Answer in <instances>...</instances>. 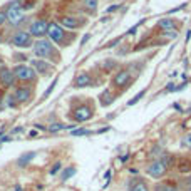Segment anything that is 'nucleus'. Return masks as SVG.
<instances>
[{
	"instance_id": "obj_1",
	"label": "nucleus",
	"mask_w": 191,
	"mask_h": 191,
	"mask_svg": "<svg viewBox=\"0 0 191 191\" xmlns=\"http://www.w3.org/2000/svg\"><path fill=\"white\" fill-rule=\"evenodd\" d=\"M7 20L12 24V25H19L22 20H24V12H22V7L19 2H12L10 7L7 10Z\"/></svg>"
},
{
	"instance_id": "obj_27",
	"label": "nucleus",
	"mask_w": 191,
	"mask_h": 191,
	"mask_svg": "<svg viewBox=\"0 0 191 191\" xmlns=\"http://www.w3.org/2000/svg\"><path fill=\"white\" fill-rule=\"evenodd\" d=\"M71 133H72V136H86V134H91V131H87V129H72Z\"/></svg>"
},
{
	"instance_id": "obj_30",
	"label": "nucleus",
	"mask_w": 191,
	"mask_h": 191,
	"mask_svg": "<svg viewBox=\"0 0 191 191\" xmlns=\"http://www.w3.org/2000/svg\"><path fill=\"white\" fill-rule=\"evenodd\" d=\"M13 99H15V97H10V96H8V97H7V102H5V104H7L8 107H13V106H15V101H13Z\"/></svg>"
},
{
	"instance_id": "obj_23",
	"label": "nucleus",
	"mask_w": 191,
	"mask_h": 191,
	"mask_svg": "<svg viewBox=\"0 0 191 191\" xmlns=\"http://www.w3.org/2000/svg\"><path fill=\"white\" fill-rule=\"evenodd\" d=\"M173 188L168 184V183H159V184H156L154 186V191H171Z\"/></svg>"
},
{
	"instance_id": "obj_25",
	"label": "nucleus",
	"mask_w": 191,
	"mask_h": 191,
	"mask_svg": "<svg viewBox=\"0 0 191 191\" xmlns=\"http://www.w3.org/2000/svg\"><path fill=\"white\" fill-rule=\"evenodd\" d=\"M179 171H184V173H186V171H191V163H189V161H181V163H179Z\"/></svg>"
},
{
	"instance_id": "obj_36",
	"label": "nucleus",
	"mask_w": 191,
	"mask_h": 191,
	"mask_svg": "<svg viewBox=\"0 0 191 191\" xmlns=\"http://www.w3.org/2000/svg\"><path fill=\"white\" fill-rule=\"evenodd\" d=\"M12 133H15V134H17V133H24V127H15Z\"/></svg>"
},
{
	"instance_id": "obj_24",
	"label": "nucleus",
	"mask_w": 191,
	"mask_h": 191,
	"mask_svg": "<svg viewBox=\"0 0 191 191\" xmlns=\"http://www.w3.org/2000/svg\"><path fill=\"white\" fill-rule=\"evenodd\" d=\"M56 84H57V79H54V81H52V84L49 86V89H47V91L42 94V99H47V97L52 94V91H54V87H56Z\"/></svg>"
},
{
	"instance_id": "obj_2",
	"label": "nucleus",
	"mask_w": 191,
	"mask_h": 191,
	"mask_svg": "<svg viewBox=\"0 0 191 191\" xmlns=\"http://www.w3.org/2000/svg\"><path fill=\"white\" fill-rule=\"evenodd\" d=\"M166 169H168V166H166L161 159H156L148 166V174L151 176V178L158 179V178H163V176L166 174Z\"/></svg>"
},
{
	"instance_id": "obj_35",
	"label": "nucleus",
	"mask_w": 191,
	"mask_h": 191,
	"mask_svg": "<svg viewBox=\"0 0 191 191\" xmlns=\"http://www.w3.org/2000/svg\"><path fill=\"white\" fill-rule=\"evenodd\" d=\"M35 129H40V131H47V127H45V126H42V124H35Z\"/></svg>"
},
{
	"instance_id": "obj_22",
	"label": "nucleus",
	"mask_w": 191,
	"mask_h": 191,
	"mask_svg": "<svg viewBox=\"0 0 191 191\" xmlns=\"http://www.w3.org/2000/svg\"><path fill=\"white\" fill-rule=\"evenodd\" d=\"M84 5L89 12H96L97 8V0H84Z\"/></svg>"
},
{
	"instance_id": "obj_29",
	"label": "nucleus",
	"mask_w": 191,
	"mask_h": 191,
	"mask_svg": "<svg viewBox=\"0 0 191 191\" xmlns=\"http://www.w3.org/2000/svg\"><path fill=\"white\" fill-rule=\"evenodd\" d=\"M61 168H62V164H61V163H59V161H57V163L52 166V169H50V174H56V173H57V171L61 169Z\"/></svg>"
},
{
	"instance_id": "obj_13",
	"label": "nucleus",
	"mask_w": 191,
	"mask_h": 191,
	"mask_svg": "<svg viewBox=\"0 0 191 191\" xmlns=\"http://www.w3.org/2000/svg\"><path fill=\"white\" fill-rule=\"evenodd\" d=\"M129 191H149V189H148V184H146L144 181H141L139 178H134V181L129 186Z\"/></svg>"
},
{
	"instance_id": "obj_6",
	"label": "nucleus",
	"mask_w": 191,
	"mask_h": 191,
	"mask_svg": "<svg viewBox=\"0 0 191 191\" xmlns=\"http://www.w3.org/2000/svg\"><path fill=\"white\" fill-rule=\"evenodd\" d=\"M30 40H32V35L29 32H17L12 39V44L17 47H29L30 45Z\"/></svg>"
},
{
	"instance_id": "obj_40",
	"label": "nucleus",
	"mask_w": 191,
	"mask_h": 191,
	"mask_svg": "<svg viewBox=\"0 0 191 191\" xmlns=\"http://www.w3.org/2000/svg\"><path fill=\"white\" fill-rule=\"evenodd\" d=\"M171 191H179V189H176V188H173V189H171Z\"/></svg>"
},
{
	"instance_id": "obj_3",
	"label": "nucleus",
	"mask_w": 191,
	"mask_h": 191,
	"mask_svg": "<svg viewBox=\"0 0 191 191\" xmlns=\"http://www.w3.org/2000/svg\"><path fill=\"white\" fill-rule=\"evenodd\" d=\"M34 54L39 57H49L52 54V44L49 40H37L34 45Z\"/></svg>"
},
{
	"instance_id": "obj_10",
	"label": "nucleus",
	"mask_w": 191,
	"mask_h": 191,
	"mask_svg": "<svg viewBox=\"0 0 191 191\" xmlns=\"http://www.w3.org/2000/svg\"><path fill=\"white\" fill-rule=\"evenodd\" d=\"M127 82H129V71H121V72H117L116 77H114V86L122 87V86H126Z\"/></svg>"
},
{
	"instance_id": "obj_31",
	"label": "nucleus",
	"mask_w": 191,
	"mask_h": 191,
	"mask_svg": "<svg viewBox=\"0 0 191 191\" xmlns=\"http://www.w3.org/2000/svg\"><path fill=\"white\" fill-rule=\"evenodd\" d=\"M7 20V12H3V10H0V25H2L3 22Z\"/></svg>"
},
{
	"instance_id": "obj_37",
	"label": "nucleus",
	"mask_w": 191,
	"mask_h": 191,
	"mask_svg": "<svg viewBox=\"0 0 191 191\" xmlns=\"http://www.w3.org/2000/svg\"><path fill=\"white\" fill-rule=\"evenodd\" d=\"M29 136H30V138H35V136H37V131H35V129H32L30 133H29Z\"/></svg>"
},
{
	"instance_id": "obj_41",
	"label": "nucleus",
	"mask_w": 191,
	"mask_h": 191,
	"mask_svg": "<svg viewBox=\"0 0 191 191\" xmlns=\"http://www.w3.org/2000/svg\"><path fill=\"white\" fill-rule=\"evenodd\" d=\"M0 62H2V61H0Z\"/></svg>"
},
{
	"instance_id": "obj_28",
	"label": "nucleus",
	"mask_w": 191,
	"mask_h": 191,
	"mask_svg": "<svg viewBox=\"0 0 191 191\" xmlns=\"http://www.w3.org/2000/svg\"><path fill=\"white\" fill-rule=\"evenodd\" d=\"M166 37H169V39H174V37H178V32H176V29H169V30H164L163 32Z\"/></svg>"
},
{
	"instance_id": "obj_5",
	"label": "nucleus",
	"mask_w": 191,
	"mask_h": 191,
	"mask_svg": "<svg viewBox=\"0 0 191 191\" xmlns=\"http://www.w3.org/2000/svg\"><path fill=\"white\" fill-rule=\"evenodd\" d=\"M72 117L77 121V122H84V121H87V119H91L92 117V109L89 106H79L77 109L74 111V114H72Z\"/></svg>"
},
{
	"instance_id": "obj_4",
	"label": "nucleus",
	"mask_w": 191,
	"mask_h": 191,
	"mask_svg": "<svg viewBox=\"0 0 191 191\" xmlns=\"http://www.w3.org/2000/svg\"><path fill=\"white\" fill-rule=\"evenodd\" d=\"M13 74H15V79H20V81H32L35 77V72L27 66H17Z\"/></svg>"
},
{
	"instance_id": "obj_17",
	"label": "nucleus",
	"mask_w": 191,
	"mask_h": 191,
	"mask_svg": "<svg viewBox=\"0 0 191 191\" xmlns=\"http://www.w3.org/2000/svg\"><path fill=\"white\" fill-rule=\"evenodd\" d=\"M74 174H76V168H74V166H67V168L62 171L61 179H62V181H67V179L71 178V176H74Z\"/></svg>"
},
{
	"instance_id": "obj_16",
	"label": "nucleus",
	"mask_w": 191,
	"mask_h": 191,
	"mask_svg": "<svg viewBox=\"0 0 191 191\" xmlns=\"http://www.w3.org/2000/svg\"><path fill=\"white\" fill-rule=\"evenodd\" d=\"M158 27L159 29H164V30H169V29L174 27V22L171 20V19H161L158 22Z\"/></svg>"
},
{
	"instance_id": "obj_15",
	"label": "nucleus",
	"mask_w": 191,
	"mask_h": 191,
	"mask_svg": "<svg viewBox=\"0 0 191 191\" xmlns=\"http://www.w3.org/2000/svg\"><path fill=\"white\" fill-rule=\"evenodd\" d=\"M34 158H35V153H34V151H30V153H25V154H22L20 158L17 159V164L24 168V166H27V164L30 163V161H32Z\"/></svg>"
},
{
	"instance_id": "obj_33",
	"label": "nucleus",
	"mask_w": 191,
	"mask_h": 191,
	"mask_svg": "<svg viewBox=\"0 0 191 191\" xmlns=\"http://www.w3.org/2000/svg\"><path fill=\"white\" fill-rule=\"evenodd\" d=\"M89 37H91V35H89V34H86V35H84V37H82V40H81V44H82V45H84V44H86L87 40H89Z\"/></svg>"
},
{
	"instance_id": "obj_11",
	"label": "nucleus",
	"mask_w": 191,
	"mask_h": 191,
	"mask_svg": "<svg viewBox=\"0 0 191 191\" xmlns=\"http://www.w3.org/2000/svg\"><path fill=\"white\" fill-rule=\"evenodd\" d=\"M13 97H15L17 102H25V101L30 99V89H27V87H19Z\"/></svg>"
},
{
	"instance_id": "obj_7",
	"label": "nucleus",
	"mask_w": 191,
	"mask_h": 191,
	"mask_svg": "<svg viewBox=\"0 0 191 191\" xmlns=\"http://www.w3.org/2000/svg\"><path fill=\"white\" fill-rule=\"evenodd\" d=\"M47 29H49V24L45 20H35L30 25V35L42 37L44 34H47Z\"/></svg>"
},
{
	"instance_id": "obj_32",
	"label": "nucleus",
	"mask_w": 191,
	"mask_h": 191,
	"mask_svg": "<svg viewBox=\"0 0 191 191\" xmlns=\"http://www.w3.org/2000/svg\"><path fill=\"white\" fill-rule=\"evenodd\" d=\"M176 87H178L176 84H173V82H169V84H168V87H166V91H168V92H174V91H176Z\"/></svg>"
},
{
	"instance_id": "obj_39",
	"label": "nucleus",
	"mask_w": 191,
	"mask_h": 191,
	"mask_svg": "<svg viewBox=\"0 0 191 191\" xmlns=\"http://www.w3.org/2000/svg\"><path fill=\"white\" fill-rule=\"evenodd\" d=\"M15 191H22V188H20V184H17V186H15Z\"/></svg>"
},
{
	"instance_id": "obj_34",
	"label": "nucleus",
	"mask_w": 191,
	"mask_h": 191,
	"mask_svg": "<svg viewBox=\"0 0 191 191\" xmlns=\"http://www.w3.org/2000/svg\"><path fill=\"white\" fill-rule=\"evenodd\" d=\"M117 8H121V5H112V7L107 8V12H114V10H117Z\"/></svg>"
},
{
	"instance_id": "obj_18",
	"label": "nucleus",
	"mask_w": 191,
	"mask_h": 191,
	"mask_svg": "<svg viewBox=\"0 0 191 191\" xmlns=\"http://www.w3.org/2000/svg\"><path fill=\"white\" fill-rule=\"evenodd\" d=\"M99 99H101V104H102V106H109L111 102L114 101V97L111 96V92H109V91H106L104 94H101Z\"/></svg>"
},
{
	"instance_id": "obj_21",
	"label": "nucleus",
	"mask_w": 191,
	"mask_h": 191,
	"mask_svg": "<svg viewBox=\"0 0 191 191\" xmlns=\"http://www.w3.org/2000/svg\"><path fill=\"white\" fill-rule=\"evenodd\" d=\"M144 94H146V89H143L141 92H138V94H136V96H134L131 101H127V106H134L136 102H139L141 99H143V97H144Z\"/></svg>"
},
{
	"instance_id": "obj_14",
	"label": "nucleus",
	"mask_w": 191,
	"mask_h": 191,
	"mask_svg": "<svg viewBox=\"0 0 191 191\" xmlns=\"http://www.w3.org/2000/svg\"><path fill=\"white\" fill-rule=\"evenodd\" d=\"M91 84V76L87 74V72H82V74L77 76L76 79V87H86Z\"/></svg>"
},
{
	"instance_id": "obj_26",
	"label": "nucleus",
	"mask_w": 191,
	"mask_h": 191,
	"mask_svg": "<svg viewBox=\"0 0 191 191\" xmlns=\"http://www.w3.org/2000/svg\"><path fill=\"white\" fill-rule=\"evenodd\" d=\"M181 146H184V148H189L191 149V133L189 134H186L183 141H181Z\"/></svg>"
},
{
	"instance_id": "obj_19",
	"label": "nucleus",
	"mask_w": 191,
	"mask_h": 191,
	"mask_svg": "<svg viewBox=\"0 0 191 191\" xmlns=\"http://www.w3.org/2000/svg\"><path fill=\"white\" fill-rule=\"evenodd\" d=\"M61 22H62V25H66V27H69V29H74L77 25V20H76L74 17H62Z\"/></svg>"
},
{
	"instance_id": "obj_38",
	"label": "nucleus",
	"mask_w": 191,
	"mask_h": 191,
	"mask_svg": "<svg viewBox=\"0 0 191 191\" xmlns=\"http://www.w3.org/2000/svg\"><path fill=\"white\" fill-rule=\"evenodd\" d=\"M0 141H2V143H7V141H12V139H10V136H5V138H2Z\"/></svg>"
},
{
	"instance_id": "obj_20",
	"label": "nucleus",
	"mask_w": 191,
	"mask_h": 191,
	"mask_svg": "<svg viewBox=\"0 0 191 191\" xmlns=\"http://www.w3.org/2000/svg\"><path fill=\"white\" fill-rule=\"evenodd\" d=\"M61 129H74V126H64V124H52L47 127V131L50 133H56V131H61Z\"/></svg>"
},
{
	"instance_id": "obj_9",
	"label": "nucleus",
	"mask_w": 191,
	"mask_h": 191,
	"mask_svg": "<svg viewBox=\"0 0 191 191\" xmlns=\"http://www.w3.org/2000/svg\"><path fill=\"white\" fill-rule=\"evenodd\" d=\"M0 82H2L5 87L13 86V82H15V74H13V71H8V69L0 71Z\"/></svg>"
},
{
	"instance_id": "obj_12",
	"label": "nucleus",
	"mask_w": 191,
	"mask_h": 191,
	"mask_svg": "<svg viewBox=\"0 0 191 191\" xmlns=\"http://www.w3.org/2000/svg\"><path fill=\"white\" fill-rule=\"evenodd\" d=\"M32 66H34V69H35L37 72H40V74H47L49 69H50L47 62L39 61V59H34V61H32Z\"/></svg>"
},
{
	"instance_id": "obj_8",
	"label": "nucleus",
	"mask_w": 191,
	"mask_h": 191,
	"mask_svg": "<svg viewBox=\"0 0 191 191\" xmlns=\"http://www.w3.org/2000/svg\"><path fill=\"white\" fill-rule=\"evenodd\" d=\"M47 34H49V37H50L52 40H56V42H61L62 37H64V30L57 25V24H49Z\"/></svg>"
}]
</instances>
